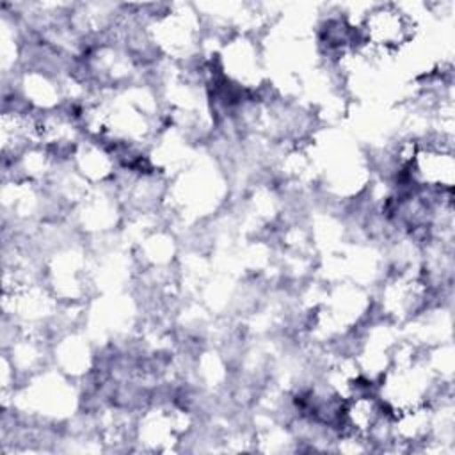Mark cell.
I'll return each instance as SVG.
<instances>
[{"label":"cell","mask_w":455,"mask_h":455,"mask_svg":"<svg viewBox=\"0 0 455 455\" xmlns=\"http://www.w3.org/2000/svg\"><path fill=\"white\" fill-rule=\"evenodd\" d=\"M361 43L373 52H400L412 43L416 20L395 4L373 5L355 27Z\"/></svg>","instance_id":"obj_1"}]
</instances>
